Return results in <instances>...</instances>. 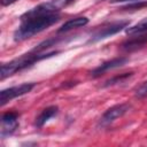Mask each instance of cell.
Masks as SVG:
<instances>
[{"instance_id": "ba28073f", "label": "cell", "mask_w": 147, "mask_h": 147, "mask_svg": "<svg viewBox=\"0 0 147 147\" xmlns=\"http://www.w3.org/2000/svg\"><path fill=\"white\" fill-rule=\"evenodd\" d=\"M59 113V107L57 106H49L47 108H45L36 118L34 121V125L37 127H41L46 122H48L51 118H53L54 116H56Z\"/></svg>"}, {"instance_id": "9c48e42d", "label": "cell", "mask_w": 147, "mask_h": 147, "mask_svg": "<svg viewBox=\"0 0 147 147\" xmlns=\"http://www.w3.org/2000/svg\"><path fill=\"white\" fill-rule=\"evenodd\" d=\"M88 23V18L85 17V16H80V17H76V18H71L69 21H67L64 24H62L57 32L59 33H64V32H68L72 29H77V28H80V26H85L86 24Z\"/></svg>"}, {"instance_id": "5b68a950", "label": "cell", "mask_w": 147, "mask_h": 147, "mask_svg": "<svg viewBox=\"0 0 147 147\" xmlns=\"http://www.w3.org/2000/svg\"><path fill=\"white\" fill-rule=\"evenodd\" d=\"M130 108H131V106L129 103H119V105L110 107L101 116V118L99 121V125L100 126H107V125L111 124L114 121H116L117 118L125 115Z\"/></svg>"}, {"instance_id": "30bf717a", "label": "cell", "mask_w": 147, "mask_h": 147, "mask_svg": "<svg viewBox=\"0 0 147 147\" xmlns=\"http://www.w3.org/2000/svg\"><path fill=\"white\" fill-rule=\"evenodd\" d=\"M146 42H147V33L142 32V33H138L137 38H133V39H130V40L125 41L122 45V48L124 51L131 52V51H136L138 48H141Z\"/></svg>"}, {"instance_id": "5bb4252c", "label": "cell", "mask_w": 147, "mask_h": 147, "mask_svg": "<svg viewBox=\"0 0 147 147\" xmlns=\"http://www.w3.org/2000/svg\"><path fill=\"white\" fill-rule=\"evenodd\" d=\"M16 1L17 0H0V2H1L2 6H9V5H11V3L16 2Z\"/></svg>"}, {"instance_id": "277c9868", "label": "cell", "mask_w": 147, "mask_h": 147, "mask_svg": "<svg viewBox=\"0 0 147 147\" xmlns=\"http://www.w3.org/2000/svg\"><path fill=\"white\" fill-rule=\"evenodd\" d=\"M34 86H36V83H23L21 85H17V86H13V87H8V88L2 90L0 92V106L3 107L7 102L11 101L13 99L31 92Z\"/></svg>"}, {"instance_id": "8992f818", "label": "cell", "mask_w": 147, "mask_h": 147, "mask_svg": "<svg viewBox=\"0 0 147 147\" xmlns=\"http://www.w3.org/2000/svg\"><path fill=\"white\" fill-rule=\"evenodd\" d=\"M18 114L15 111H7L1 117V137L5 138L15 132L18 127Z\"/></svg>"}, {"instance_id": "3957f363", "label": "cell", "mask_w": 147, "mask_h": 147, "mask_svg": "<svg viewBox=\"0 0 147 147\" xmlns=\"http://www.w3.org/2000/svg\"><path fill=\"white\" fill-rule=\"evenodd\" d=\"M129 25H130V21H126V20H124V21H117V22H113L110 24H107V25L102 26L101 29H99L98 31H95L91 36L88 42H95V41L102 40L105 38H108L110 36L116 34L117 32L122 31L123 29L127 28Z\"/></svg>"}, {"instance_id": "6da1fadb", "label": "cell", "mask_w": 147, "mask_h": 147, "mask_svg": "<svg viewBox=\"0 0 147 147\" xmlns=\"http://www.w3.org/2000/svg\"><path fill=\"white\" fill-rule=\"evenodd\" d=\"M60 10L61 9L53 1L42 2L29 9L20 17L21 24L14 32V40L23 41L48 29L51 25L59 22Z\"/></svg>"}, {"instance_id": "52a82bcc", "label": "cell", "mask_w": 147, "mask_h": 147, "mask_svg": "<svg viewBox=\"0 0 147 147\" xmlns=\"http://www.w3.org/2000/svg\"><path fill=\"white\" fill-rule=\"evenodd\" d=\"M127 61H129V59H127V57H125V56H119V57L111 59V60H109V61H106V62L101 63L99 67H96V68L91 72V75H92V77L96 78V77H99V76L103 75L105 72H107V71L111 70V69L119 68V67L124 65Z\"/></svg>"}, {"instance_id": "7c38bea8", "label": "cell", "mask_w": 147, "mask_h": 147, "mask_svg": "<svg viewBox=\"0 0 147 147\" xmlns=\"http://www.w3.org/2000/svg\"><path fill=\"white\" fill-rule=\"evenodd\" d=\"M132 75H133L132 72H125V74H122V75L115 76V77H113L111 79H108V80L105 83L103 86L107 87V86H110V85H115V84H118V83H123V82H125L127 78H130Z\"/></svg>"}, {"instance_id": "8fae6325", "label": "cell", "mask_w": 147, "mask_h": 147, "mask_svg": "<svg viewBox=\"0 0 147 147\" xmlns=\"http://www.w3.org/2000/svg\"><path fill=\"white\" fill-rule=\"evenodd\" d=\"M125 31L127 34H138V33L146 32L147 31V18H144L142 21H140L133 26H127Z\"/></svg>"}, {"instance_id": "7a4b0ae2", "label": "cell", "mask_w": 147, "mask_h": 147, "mask_svg": "<svg viewBox=\"0 0 147 147\" xmlns=\"http://www.w3.org/2000/svg\"><path fill=\"white\" fill-rule=\"evenodd\" d=\"M60 51H52L48 53H37V52H30L28 54L21 55L20 57H16L7 63H2L1 64V70H0V78L1 80H3L5 78L16 74L17 71L24 70L31 65H33L36 62L41 61L44 59H48L53 55L59 54Z\"/></svg>"}, {"instance_id": "4fadbf2b", "label": "cell", "mask_w": 147, "mask_h": 147, "mask_svg": "<svg viewBox=\"0 0 147 147\" xmlns=\"http://www.w3.org/2000/svg\"><path fill=\"white\" fill-rule=\"evenodd\" d=\"M136 95L138 98H144L147 95V80L144 82L137 90H136Z\"/></svg>"}, {"instance_id": "9a60e30c", "label": "cell", "mask_w": 147, "mask_h": 147, "mask_svg": "<svg viewBox=\"0 0 147 147\" xmlns=\"http://www.w3.org/2000/svg\"><path fill=\"white\" fill-rule=\"evenodd\" d=\"M131 2V1H144V0H111V2Z\"/></svg>"}]
</instances>
